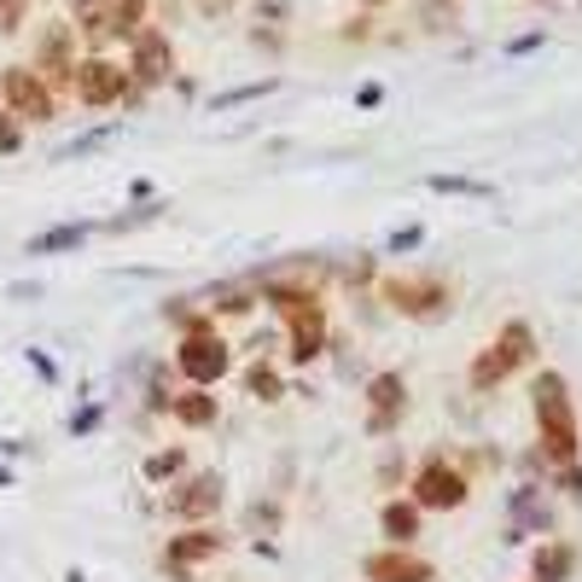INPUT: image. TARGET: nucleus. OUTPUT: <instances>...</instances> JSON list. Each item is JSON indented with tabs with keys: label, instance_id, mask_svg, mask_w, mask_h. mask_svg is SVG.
Masks as SVG:
<instances>
[{
	"label": "nucleus",
	"instance_id": "34",
	"mask_svg": "<svg viewBox=\"0 0 582 582\" xmlns=\"http://www.w3.org/2000/svg\"><path fill=\"white\" fill-rule=\"evenodd\" d=\"M99 420H106V408H99V402H88L82 414H70V437H88V432H99Z\"/></svg>",
	"mask_w": 582,
	"mask_h": 582
},
{
	"label": "nucleus",
	"instance_id": "8",
	"mask_svg": "<svg viewBox=\"0 0 582 582\" xmlns=\"http://www.w3.org/2000/svg\"><path fill=\"white\" fill-rule=\"evenodd\" d=\"M227 542H234V536H227L221 524H181V530H169V536H164L158 571H164L169 582H193L210 560H221Z\"/></svg>",
	"mask_w": 582,
	"mask_h": 582
},
{
	"label": "nucleus",
	"instance_id": "38",
	"mask_svg": "<svg viewBox=\"0 0 582 582\" xmlns=\"http://www.w3.org/2000/svg\"><path fill=\"white\" fill-rule=\"evenodd\" d=\"M536 47H542V30H536V36H519V41H507V53L519 59V53H536Z\"/></svg>",
	"mask_w": 582,
	"mask_h": 582
},
{
	"label": "nucleus",
	"instance_id": "2",
	"mask_svg": "<svg viewBox=\"0 0 582 582\" xmlns=\"http://www.w3.org/2000/svg\"><path fill=\"white\" fill-rule=\"evenodd\" d=\"M373 303H385L391 315L414 320V326H437L461 303V280L443 268H385L373 286Z\"/></svg>",
	"mask_w": 582,
	"mask_h": 582
},
{
	"label": "nucleus",
	"instance_id": "17",
	"mask_svg": "<svg viewBox=\"0 0 582 582\" xmlns=\"http://www.w3.org/2000/svg\"><path fill=\"white\" fill-rule=\"evenodd\" d=\"M378 536H385V548H420L425 542V513L408 495H385L378 501Z\"/></svg>",
	"mask_w": 582,
	"mask_h": 582
},
{
	"label": "nucleus",
	"instance_id": "10",
	"mask_svg": "<svg viewBox=\"0 0 582 582\" xmlns=\"http://www.w3.org/2000/svg\"><path fill=\"white\" fill-rule=\"evenodd\" d=\"M326 349H333V309L326 297H315L286 315V367H315Z\"/></svg>",
	"mask_w": 582,
	"mask_h": 582
},
{
	"label": "nucleus",
	"instance_id": "43",
	"mask_svg": "<svg viewBox=\"0 0 582 582\" xmlns=\"http://www.w3.org/2000/svg\"><path fill=\"white\" fill-rule=\"evenodd\" d=\"M205 7H227V0H205Z\"/></svg>",
	"mask_w": 582,
	"mask_h": 582
},
{
	"label": "nucleus",
	"instance_id": "44",
	"mask_svg": "<svg viewBox=\"0 0 582 582\" xmlns=\"http://www.w3.org/2000/svg\"><path fill=\"white\" fill-rule=\"evenodd\" d=\"M0 7H12V0H0Z\"/></svg>",
	"mask_w": 582,
	"mask_h": 582
},
{
	"label": "nucleus",
	"instance_id": "12",
	"mask_svg": "<svg viewBox=\"0 0 582 582\" xmlns=\"http://www.w3.org/2000/svg\"><path fill=\"white\" fill-rule=\"evenodd\" d=\"M542 536H560L553 530V501L548 484H513L507 490V542H542Z\"/></svg>",
	"mask_w": 582,
	"mask_h": 582
},
{
	"label": "nucleus",
	"instance_id": "30",
	"mask_svg": "<svg viewBox=\"0 0 582 582\" xmlns=\"http://www.w3.org/2000/svg\"><path fill=\"white\" fill-rule=\"evenodd\" d=\"M425 187L443 193V198H477V205L495 198V187L490 181H472V175H425Z\"/></svg>",
	"mask_w": 582,
	"mask_h": 582
},
{
	"label": "nucleus",
	"instance_id": "4",
	"mask_svg": "<svg viewBox=\"0 0 582 582\" xmlns=\"http://www.w3.org/2000/svg\"><path fill=\"white\" fill-rule=\"evenodd\" d=\"M472 490L477 484L461 472V461H454V443H437V448H425L414 461V477H408V490H402V495L432 519V513H461L472 501Z\"/></svg>",
	"mask_w": 582,
	"mask_h": 582
},
{
	"label": "nucleus",
	"instance_id": "27",
	"mask_svg": "<svg viewBox=\"0 0 582 582\" xmlns=\"http://www.w3.org/2000/svg\"><path fill=\"white\" fill-rule=\"evenodd\" d=\"M378 490H385V495H402V490H408V477H414V461H408V454H402L396 443H385V454H378Z\"/></svg>",
	"mask_w": 582,
	"mask_h": 582
},
{
	"label": "nucleus",
	"instance_id": "25",
	"mask_svg": "<svg viewBox=\"0 0 582 582\" xmlns=\"http://www.w3.org/2000/svg\"><path fill=\"white\" fill-rule=\"evenodd\" d=\"M454 461H461V472L477 484V477H490V472L507 466V454H501L495 443H454Z\"/></svg>",
	"mask_w": 582,
	"mask_h": 582
},
{
	"label": "nucleus",
	"instance_id": "35",
	"mask_svg": "<svg viewBox=\"0 0 582 582\" xmlns=\"http://www.w3.org/2000/svg\"><path fill=\"white\" fill-rule=\"evenodd\" d=\"M23 146V122L12 111H0V151H18Z\"/></svg>",
	"mask_w": 582,
	"mask_h": 582
},
{
	"label": "nucleus",
	"instance_id": "22",
	"mask_svg": "<svg viewBox=\"0 0 582 582\" xmlns=\"http://www.w3.org/2000/svg\"><path fill=\"white\" fill-rule=\"evenodd\" d=\"M146 7H151V0H106V41H135L151 23Z\"/></svg>",
	"mask_w": 582,
	"mask_h": 582
},
{
	"label": "nucleus",
	"instance_id": "31",
	"mask_svg": "<svg viewBox=\"0 0 582 582\" xmlns=\"http://www.w3.org/2000/svg\"><path fill=\"white\" fill-rule=\"evenodd\" d=\"M378 274H385V268H378V257H373V250H362V257H349V263H338V280L349 286V292H373L378 286Z\"/></svg>",
	"mask_w": 582,
	"mask_h": 582
},
{
	"label": "nucleus",
	"instance_id": "6",
	"mask_svg": "<svg viewBox=\"0 0 582 582\" xmlns=\"http://www.w3.org/2000/svg\"><path fill=\"white\" fill-rule=\"evenodd\" d=\"M408 402H414V385H408V373H402V367L367 373V385H362V432L373 443H391L402 432V420H408Z\"/></svg>",
	"mask_w": 582,
	"mask_h": 582
},
{
	"label": "nucleus",
	"instance_id": "33",
	"mask_svg": "<svg viewBox=\"0 0 582 582\" xmlns=\"http://www.w3.org/2000/svg\"><path fill=\"white\" fill-rule=\"evenodd\" d=\"M425 245V227L414 221V227H396V234L385 239V257H408V250H420Z\"/></svg>",
	"mask_w": 582,
	"mask_h": 582
},
{
	"label": "nucleus",
	"instance_id": "11",
	"mask_svg": "<svg viewBox=\"0 0 582 582\" xmlns=\"http://www.w3.org/2000/svg\"><path fill=\"white\" fill-rule=\"evenodd\" d=\"M0 99L18 122H53L59 117V93L41 82L36 65H7L0 70Z\"/></svg>",
	"mask_w": 582,
	"mask_h": 582
},
{
	"label": "nucleus",
	"instance_id": "3",
	"mask_svg": "<svg viewBox=\"0 0 582 582\" xmlns=\"http://www.w3.org/2000/svg\"><path fill=\"white\" fill-rule=\"evenodd\" d=\"M536 356H542V344H536V326H530L524 315H507L495 326V338L472 356L466 367V391L472 396H495L507 378L519 373H536Z\"/></svg>",
	"mask_w": 582,
	"mask_h": 582
},
{
	"label": "nucleus",
	"instance_id": "14",
	"mask_svg": "<svg viewBox=\"0 0 582 582\" xmlns=\"http://www.w3.org/2000/svg\"><path fill=\"white\" fill-rule=\"evenodd\" d=\"M362 582H437V560H425L420 548H385L362 553Z\"/></svg>",
	"mask_w": 582,
	"mask_h": 582
},
{
	"label": "nucleus",
	"instance_id": "36",
	"mask_svg": "<svg viewBox=\"0 0 582 582\" xmlns=\"http://www.w3.org/2000/svg\"><path fill=\"white\" fill-rule=\"evenodd\" d=\"M356 106H362V111H378V106H385V88H378V82H362V88H356Z\"/></svg>",
	"mask_w": 582,
	"mask_h": 582
},
{
	"label": "nucleus",
	"instance_id": "9",
	"mask_svg": "<svg viewBox=\"0 0 582 582\" xmlns=\"http://www.w3.org/2000/svg\"><path fill=\"white\" fill-rule=\"evenodd\" d=\"M70 93L82 99L88 111H111V106H122V99L135 93L129 65H117L111 53H88V59H76V82H70Z\"/></svg>",
	"mask_w": 582,
	"mask_h": 582
},
{
	"label": "nucleus",
	"instance_id": "1",
	"mask_svg": "<svg viewBox=\"0 0 582 582\" xmlns=\"http://www.w3.org/2000/svg\"><path fill=\"white\" fill-rule=\"evenodd\" d=\"M530 420H536V454L548 461V472L582 461V420H576L571 378L560 367L530 373Z\"/></svg>",
	"mask_w": 582,
	"mask_h": 582
},
{
	"label": "nucleus",
	"instance_id": "39",
	"mask_svg": "<svg viewBox=\"0 0 582 582\" xmlns=\"http://www.w3.org/2000/svg\"><path fill=\"white\" fill-rule=\"evenodd\" d=\"M250 47H268V53H274V47H280V30H263V23H257V30H250Z\"/></svg>",
	"mask_w": 582,
	"mask_h": 582
},
{
	"label": "nucleus",
	"instance_id": "28",
	"mask_svg": "<svg viewBox=\"0 0 582 582\" xmlns=\"http://www.w3.org/2000/svg\"><path fill=\"white\" fill-rule=\"evenodd\" d=\"M88 234H93L88 221H65V227H47V234H36V239H30V257H53V250H76V245H82Z\"/></svg>",
	"mask_w": 582,
	"mask_h": 582
},
{
	"label": "nucleus",
	"instance_id": "16",
	"mask_svg": "<svg viewBox=\"0 0 582 582\" xmlns=\"http://www.w3.org/2000/svg\"><path fill=\"white\" fill-rule=\"evenodd\" d=\"M582 542L576 536H542L530 542V582H576Z\"/></svg>",
	"mask_w": 582,
	"mask_h": 582
},
{
	"label": "nucleus",
	"instance_id": "26",
	"mask_svg": "<svg viewBox=\"0 0 582 582\" xmlns=\"http://www.w3.org/2000/svg\"><path fill=\"white\" fill-rule=\"evenodd\" d=\"M280 524H286V501L280 495H268V501H250L245 507V530L257 542H268V536H280Z\"/></svg>",
	"mask_w": 582,
	"mask_h": 582
},
{
	"label": "nucleus",
	"instance_id": "41",
	"mask_svg": "<svg viewBox=\"0 0 582 582\" xmlns=\"http://www.w3.org/2000/svg\"><path fill=\"white\" fill-rule=\"evenodd\" d=\"M356 7H362V12H378V7H385V0H356Z\"/></svg>",
	"mask_w": 582,
	"mask_h": 582
},
{
	"label": "nucleus",
	"instance_id": "19",
	"mask_svg": "<svg viewBox=\"0 0 582 582\" xmlns=\"http://www.w3.org/2000/svg\"><path fill=\"white\" fill-rule=\"evenodd\" d=\"M239 391L250 402H263V408H274V402H286V367L274 362V356H250L239 367Z\"/></svg>",
	"mask_w": 582,
	"mask_h": 582
},
{
	"label": "nucleus",
	"instance_id": "42",
	"mask_svg": "<svg viewBox=\"0 0 582 582\" xmlns=\"http://www.w3.org/2000/svg\"><path fill=\"white\" fill-rule=\"evenodd\" d=\"M65 582H88V576H82V571H70V576H65Z\"/></svg>",
	"mask_w": 582,
	"mask_h": 582
},
{
	"label": "nucleus",
	"instance_id": "13",
	"mask_svg": "<svg viewBox=\"0 0 582 582\" xmlns=\"http://www.w3.org/2000/svg\"><path fill=\"white\" fill-rule=\"evenodd\" d=\"M169 76H175V41H169V30L146 23V30L129 41V82L135 88H164Z\"/></svg>",
	"mask_w": 582,
	"mask_h": 582
},
{
	"label": "nucleus",
	"instance_id": "7",
	"mask_svg": "<svg viewBox=\"0 0 582 582\" xmlns=\"http://www.w3.org/2000/svg\"><path fill=\"white\" fill-rule=\"evenodd\" d=\"M158 507H164V519L175 530H181V524H216L221 507H227V477L216 466H193L181 484H169L158 495Z\"/></svg>",
	"mask_w": 582,
	"mask_h": 582
},
{
	"label": "nucleus",
	"instance_id": "21",
	"mask_svg": "<svg viewBox=\"0 0 582 582\" xmlns=\"http://www.w3.org/2000/svg\"><path fill=\"white\" fill-rule=\"evenodd\" d=\"M205 297V309L216 315V320H245V315H257V286L250 280H221V286H210V292H198Z\"/></svg>",
	"mask_w": 582,
	"mask_h": 582
},
{
	"label": "nucleus",
	"instance_id": "24",
	"mask_svg": "<svg viewBox=\"0 0 582 582\" xmlns=\"http://www.w3.org/2000/svg\"><path fill=\"white\" fill-rule=\"evenodd\" d=\"M175 391H181V378H175V367L169 362H158L146 373V391H140V402H146V414H158V420H169V402H175Z\"/></svg>",
	"mask_w": 582,
	"mask_h": 582
},
{
	"label": "nucleus",
	"instance_id": "40",
	"mask_svg": "<svg viewBox=\"0 0 582 582\" xmlns=\"http://www.w3.org/2000/svg\"><path fill=\"white\" fill-rule=\"evenodd\" d=\"M30 362H36V373H41V378H59V367H53V362H47V356H41V349H30Z\"/></svg>",
	"mask_w": 582,
	"mask_h": 582
},
{
	"label": "nucleus",
	"instance_id": "18",
	"mask_svg": "<svg viewBox=\"0 0 582 582\" xmlns=\"http://www.w3.org/2000/svg\"><path fill=\"white\" fill-rule=\"evenodd\" d=\"M169 425H181V432H216L221 425V396L210 385H181L169 402Z\"/></svg>",
	"mask_w": 582,
	"mask_h": 582
},
{
	"label": "nucleus",
	"instance_id": "29",
	"mask_svg": "<svg viewBox=\"0 0 582 582\" xmlns=\"http://www.w3.org/2000/svg\"><path fill=\"white\" fill-rule=\"evenodd\" d=\"M274 88H280V76H263V82H239L227 93H210V117L216 111H239V106H250V99H268Z\"/></svg>",
	"mask_w": 582,
	"mask_h": 582
},
{
	"label": "nucleus",
	"instance_id": "20",
	"mask_svg": "<svg viewBox=\"0 0 582 582\" xmlns=\"http://www.w3.org/2000/svg\"><path fill=\"white\" fill-rule=\"evenodd\" d=\"M193 472V454H187V443H158L140 461V477L151 490H169V484H181V477Z\"/></svg>",
	"mask_w": 582,
	"mask_h": 582
},
{
	"label": "nucleus",
	"instance_id": "15",
	"mask_svg": "<svg viewBox=\"0 0 582 582\" xmlns=\"http://www.w3.org/2000/svg\"><path fill=\"white\" fill-rule=\"evenodd\" d=\"M36 70H41V82L53 93H70V82H76V23H53V30H41Z\"/></svg>",
	"mask_w": 582,
	"mask_h": 582
},
{
	"label": "nucleus",
	"instance_id": "5",
	"mask_svg": "<svg viewBox=\"0 0 582 582\" xmlns=\"http://www.w3.org/2000/svg\"><path fill=\"white\" fill-rule=\"evenodd\" d=\"M169 367H175V378H181V385H210V391H221V378L239 373V356H234V344H227L221 326H205V333L175 338Z\"/></svg>",
	"mask_w": 582,
	"mask_h": 582
},
{
	"label": "nucleus",
	"instance_id": "32",
	"mask_svg": "<svg viewBox=\"0 0 582 582\" xmlns=\"http://www.w3.org/2000/svg\"><path fill=\"white\" fill-rule=\"evenodd\" d=\"M548 490H560V501L582 507V461H571V466H553V472H548Z\"/></svg>",
	"mask_w": 582,
	"mask_h": 582
},
{
	"label": "nucleus",
	"instance_id": "23",
	"mask_svg": "<svg viewBox=\"0 0 582 582\" xmlns=\"http://www.w3.org/2000/svg\"><path fill=\"white\" fill-rule=\"evenodd\" d=\"M164 320L175 326V338L205 333V326H221V320L205 309V297H164Z\"/></svg>",
	"mask_w": 582,
	"mask_h": 582
},
{
	"label": "nucleus",
	"instance_id": "37",
	"mask_svg": "<svg viewBox=\"0 0 582 582\" xmlns=\"http://www.w3.org/2000/svg\"><path fill=\"white\" fill-rule=\"evenodd\" d=\"M367 23H373V18H349V23H344V41H367V36H373Z\"/></svg>",
	"mask_w": 582,
	"mask_h": 582
}]
</instances>
